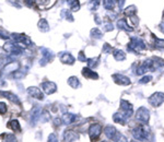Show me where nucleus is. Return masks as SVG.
I'll list each match as a JSON object with an SVG mask.
<instances>
[{
  "mask_svg": "<svg viewBox=\"0 0 164 142\" xmlns=\"http://www.w3.org/2000/svg\"><path fill=\"white\" fill-rule=\"evenodd\" d=\"M132 134L136 139H138L139 141L147 142L149 141L150 138H151V131L148 127H147L146 124L139 125L138 127H136L132 131Z\"/></svg>",
  "mask_w": 164,
  "mask_h": 142,
  "instance_id": "obj_1",
  "label": "nucleus"
},
{
  "mask_svg": "<svg viewBox=\"0 0 164 142\" xmlns=\"http://www.w3.org/2000/svg\"><path fill=\"white\" fill-rule=\"evenodd\" d=\"M115 1L118 2V6L120 7V8H123V6H124V3H125V0H115Z\"/></svg>",
  "mask_w": 164,
  "mask_h": 142,
  "instance_id": "obj_45",
  "label": "nucleus"
},
{
  "mask_svg": "<svg viewBox=\"0 0 164 142\" xmlns=\"http://www.w3.org/2000/svg\"><path fill=\"white\" fill-rule=\"evenodd\" d=\"M27 93L30 94L31 96L37 98V100H43V98H44V95H43L42 91L38 88H36V86H31V88H29L27 89Z\"/></svg>",
  "mask_w": 164,
  "mask_h": 142,
  "instance_id": "obj_11",
  "label": "nucleus"
},
{
  "mask_svg": "<svg viewBox=\"0 0 164 142\" xmlns=\"http://www.w3.org/2000/svg\"><path fill=\"white\" fill-rule=\"evenodd\" d=\"M48 142H58L57 136L55 133H50L48 137Z\"/></svg>",
  "mask_w": 164,
  "mask_h": 142,
  "instance_id": "obj_37",
  "label": "nucleus"
},
{
  "mask_svg": "<svg viewBox=\"0 0 164 142\" xmlns=\"http://www.w3.org/2000/svg\"><path fill=\"white\" fill-rule=\"evenodd\" d=\"M61 119H62V122H64V124L70 125L77 120V116L73 115V114H65Z\"/></svg>",
  "mask_w": 164,
  "mask_h": 142,
  "instance_id": "obj_19",
  "label": "nucleus"
},
{
  "mask_svg": "<svg viewBox=\"0 0 164 142\" xmlns=\"http://www.w3.org/2000/svg\"><path fill=\"white\" fill-rule=\"evenodd\" d=\"M69 3V8L71 11H78L80 9V2L79 0H67Z\"/></svg>",
  "mask_w": 164,
  "mask_h": 142,
  "instance_id": "obj_25",
  "label": "nucleus"
},
{
  "mask_svg": "<svg viewBox=\"0 0 164 142\" xmlns=\"http://www.w3.org/2000/svg\"><path fill=\"white\" fill-rule=\"evenodd\" d=\"M79 60H81V61H85L87 59H85V57H84V55H83V53H80L79 54Z\"/></svg>",
  "mask_w": 164,
  "mask_h": 142,
  "instance_id": "obj_44",
  "label": "nucleus"
},
{
  "mask_svg": "<svg viewBox=\"0 0 164 142\" xmlns=\"http://www.w3.org/2000/svg\"><path fill=\"white\" fill-rule=\"evenodd\" d=\"M91 35L92 37H94V38H101L102 37V32H101L99 29H93L91 31Z\"/></svg>",
  "mask_w": 164,
  "mask_h": 142,
  "instance_id": "obj_30",
  "label": "nucleus"
},
{
  "mask_svg": "<svg viewBox=\"0 0 164 142\" xmlns=\"http://www.w3.org/2000/svg\"><path fill=\"white\" fill-rule=\"evenodd\" d=\"M60 60L61 62H64V64L72 65L76 59H74V57H73L71 54H69V53H60Z\"/></svg>",
  "mask_w": 164,
  "mask_h": 142,
  "instance_id": "obj_15",
  "label": "nucleus"
},
{
  "mask_svg": "<svg viewBox=\"0 0 164 142\" xmlns=\"http://www.w3.org/2000/svg\"><path fill=\"white\" fill-rule=\"evenodd\" d=\"M100 0H92L91 1V9L92 10H96L100 6Z\"/></svg>",
  "mask_w": 164,
  "mask_h": 142,
  "instance_id": "obj_35",
  "label": "nucleus"
},
{
  "mask_svg": "<svg viewBox=\"0 0 164 142\" xmlns=\"http://www.w3.org/2000/svg\"><path fill=\"white\" fill-rule=\"evenodd\" d=\"M160 27H161V31L164 33V23H161V25H160Z\"/></svg>",
  "mask_w": 164,
  "mask_h": 142,
  "instance_id": "obj_46",
  "label": "nucleus"
},
{
  "mask_svg": "<svg viewBox=\"0 0 164 142\" xmlns=\"http://www.w3.org/2000/svg\"><path fill=\"white\" fill-rule=\"evenodd\" d=\"M154 44L156 47H159V48H164V39L154 38Z\"/></svg>",
  "mask_w": 164,
  "mask_h": 142,
  "instance_id": "obj_33",
  "label": "nucleus"
},
{
  "mask_svg": "<svg viewBox=\"0 0 164 142\" xmlns=\"http://www.w3.org/2000/svg\"><path fill=\"white\" fill-rule=\"evenodd\" d=\"M152 80V77L151 76H146V77H143L141 80H140V83H148V82H150Z\"/></svg>",
  "mask_w": 164,
  "mask_h": 142,
  "instance_id": "obj_39",
  "label": "nucleus"
},
{
  "mask_svg": "<svg viewBox=\"0 0 164 142\" xmlns=\"http://www.w3.org/2000/svg\"><path fill=\"white\" fill-rule=\"evenodd\" d=\"M2 142H18V141H17V138L13 134H7Z\"/></svg>",
  "mask_w": 164,
  "mask_h": 142,
  "instance_id": "obj_32",
  "label": "nucleus"
},
{
  "mask_svg": "<svg viewBox=\"0 0 164 142\" xmlns=\"http://www.w3.org/2000/svg\"><path fill=\"white\" fill-rule=\"evenodd\" d=\"M120 108H122V110L128 117H130L131 114H132V105L129 102H127V101L125 100L120 101Z\"/></svg>",
  "mask_w": 164,
  "mask_h": 142,
  "instance_id": "obj_12",
  "label": "nucleus"
},
{
  "mask_svg": "<svg viewBox=\"0 0 164 142\" xmlns=\"http://www.w3.org/2000/svg\"><path fill=\"white\" fill-rule=\"evenodd\" d=\"M127 118L128 117L125 113H116L115 115L113 116V119H114V121L115 122H117V124H120V125H125L126 124V121H127Z\"/></svg>",
  "mask_w": 164,
  "mask_h": 142,
  "instance_id": "obj_14",
  "label": "nucleus"
},
{
  "mask_svg": "<svg viewBox=\"0 0 164 142\" xmlns=\"http://www.w3.org/2000/svg\"><path fill=\"white\" fill-rule=\"evenodd\" d=\"M148 101H149V103L151 104L153 107H159V106L162 105L164 102V93H162V92H156V93L152 94Z\"/></svg>",
  "mask_w": 164,
  "mask_h": 142,
  "instance_id": "obj_5",
  "label": "nucleus"
},
{
  "mask_svg": "<svg viewBox=\"0 0 164 142\" xmlns=\"http://www.w3.org/2000/svg\"><path fill=\"white\" fill-rule=\"evenodd\" d=\"M114 1H115V0H103L104 8L107 10H113L114 9V7H115Z\"/></svg>",
  "mask_w": 164,
  "mask_h": 142,
  "instance_id": "obj_28",
  "label": "nucleus"
},
{
  "mask_svg": "<svg viewBox=\"0 0 164 142\" xmlns=\"http://www.w3.org/2000/svg\"><path fill=\"white\" fill-rule=\"evenodd\" d=\"M101 132H102V126L100 124H93L89 129V136H90V139L92 141L96 140L99 137H100Z\"/></svg>",
  "mask_w": 164,
  "mask_h": 142,
  "instance_id": "obj_8",
  "label": "nucleus"
},
{
  "mask_svg": "<svg viewBox=\"0 0 164 142\" xmlns=\"http://www.w3.org/2000/svg\"><path fill=\"white\" fill-rule=\"evenodd\" d=\"M113 56H114V58H115L116 60L118 61L125 60V58H126V54L123 50H119V49H115L114 53H113Z\"/></svg>",
  "mask_w": 164,
  "mask_h": 142,
  "instance_id": "obj_23",
  "label": "nucleus"
},
{
  "mask_svg": "<svg viewBox=\"0 0 164 142\" xmlns=\"http://www.w3.org/2000/svg\"><path fill=\"white\" fill-rule=\"evenodd\" d=\"M61 15H62V17L65 15V17H66V19H67V20H69V21H73L72 15H71V13H70L68 10H64V11L61 12Z\"/></svg>",
  "mask_w": 164,
  "mask_h": 142,
  "instance_id": "obj_34",
  "label": "nucleus"
},
{
  "mask_svg": "<svg viewBox=\"0 0 164 142\" xmlns=\"http://www.w3.org/2000/svg\"><path fill=\"white\" fill-rule=\"evenodd\" d=\"M68 84H69L71 88L77 89L80 85L79 79L77 78V77H70V78L68 79Z\"/></svg>",
  "mask_w": 164,
  "mask_h": 142,
  "instance_id": "obj_27",
  "label": "nucleus"
},
{
  "mask_svg": "<svg viewBox=\"0 0 164 142\" xmlns=\"http://www.w3.org/2000/svg\"><path fill=\"white\" fill-rule=\"evenodd\" d=\"M64 139L65 141H72V140H76L78 139V134L73 131H65L64 133Z\"/></svg>",
  "mask_w": 164,
  "mask_h": 142,
  "instance_id": "obj_22",
  "label": "nucleus"
},
{
  "mask_svg": "<svg viewBox=\"0 0 164 142\" xmlns=\"http://www.w3.org/2000/svg\"><path fill=\"white\" fill-rule=\"evenodd\" d=\"M8 128H10L11 130L15 131V132H20V131H21V127H20V124H19V121L15 120V119H13V120H10L9 121V124H8Z\"/></svg>",
  "mask_w": 164,
  "mask_h": 142,
  "instance_id": "obj_21",
  "label": "nucleus"
},
{
  "mask_svg": "<svg viewBox=\"0 0 164 142\" xmlns=\"http://www.w3.org/2000/svg\"><path fill=\"white\" fill-rule=\"evenodd\" d=\"M146 49V44L142 42V39L138 38V37H132L128 45V50L130 52H141Z\"/></svg>",
  "mask_w": 164,
  "mask_h": 142,
  "instance_id": "obj_2",
  "label": "nucleus"
},
{
  "mask_svg": "<svg viewBox=\"0 0 164 142\" xmlns=\"http://www.w3.org/2000/svg\"><path fill=\"white\" fill-rule=\"evenodd\" d=\"M0 38L8 39V38H9V36H8V34H6L5 32H1V31H0Z\"/></svg>",
  "mask_w": 164,
  "mask_h": 142,
  "instance_id": "obj_42",
  "label": "nucleus"
},
{
  "mask_svg": "<svg viewBox=\"0 0 164 142\" xmlns=\"http://www.w3.org/2000/svg\"><path fill=\"white\" fill-rule=\"evenodd\" d=\"M103 52H104V53H109V52H112V48L109 47L108 44H105V45H104Z\"/></svg>",
  "mask_w": 164,
  "mask_h": 142,
  "instance_id": "obj_40",
  "label": "nucleus"
},
{
  "mask_svg": "<svg viewBox=\"0 0 164 142\" xmlns=\"http://www.w3.org/2000/svg\"><path fill=\"white\" fill-rule=\"evenodd\" d=\"M88 65L90 68H93V67H96L97 66V61H99V58H91V59H88Z\"/></svg>",
  "mask_w": 164,
  "mask_h": 142,
  "instance_id": "obj_31",
  "label": "nucleus"
},
{
  "mask_svg": "<svg viewBox=\"0 0 164 142\" xmlns=\"http://www.w3.org/2000/svg\"><path fill=\"white\" fill-rule=\"evenodd\" d=\"M131 142H138V141H131Z\"/></svg>",
  "mask_w": 164,
  "mask_h": 142,
  "instance_id": "obj_48",
  "label": "nucleus"
},
{
  "mask_svg": "<svg viewBox=\"0 0 164 142\" xmlns=\"http://www.w3.org/2000/svg\"><path fill=\"white\" fill-rule=\"evenodd\" d=\"M114 27H113V24L112 23H107L105 24V31H112Z\"/></svg>",
  "mask_w": 164,
  "mask_h": 142,
  "instance_id": "obj_43",
  "label": "nucleus"
},
{
  "mask_svg": "<svg viewBox=\"0 0 164 142\" xmlns=\"http://www.w3.org/2000/svg\"><path fill=\"white\" fill-rule=\"evenodd\" d=\"M42 89L46 94H48L49 95V94H53L56 92V90H57V85L55 84L54 82L46 81V82H43L42 83Z\"/></svg>",
  "mask_w": 164,
  "mask_h": 142,
  "instance_id": "obj_9",
  "label": "nucleus"
},
{
  "mask_svg": "<svg viewBox=\"0 0 164 142\" xmlns=\"http://www.w3.org/2000/svg\"><path fill=\"white\" fill-rule=\"evenodd\" d=\"M37 2H45V1H47V0H36Z\"/></svg>",
  "mask_w": 164,
  "mask_h": 142,
  "instance_id": "obj_47",
  "label": "nucleus"
},
{
  "mask_svg": "<svg viewBox=\"0 0 164 142\" xmlns=\"http://www.w3.org/2000/svg\"><path fill=\"white\" fill-rule=\"evenodd\" d=\"M38 29H40V31H42V32H47V31H49L48 22L46 21L45 19H41L40 22H38Z\"/></svg>",
  "mask_w": 164,
  "mask_h": 142,
  "instance_id": "obj_26",
  "label": "nucleus"
},
{
  "mask_svg": "<svg viewBox=\"0 0 164 142\" xmlns=\"http://www.w3.org/2000/svg\"><path fill=\"white\" fill-rule=\"evenodd\" d=\"M117 26H118L119 29H122V30L127 31V32H131V31H132V29H131V27L127 24L126 20H124V19L119 20V21H117Z\"/></svg>",
  "mask_w": 164,
  "mask_h": 142,
  "instance_id": "obj_24",
  "label": "nucleus"
},
{
  "mask_svg": "<svg viewBox=\"0 0 164 142\" xmlns=\"http://www.w3.org/2000/svg\"><path fill=\"white\" fill-rule=\"evenodd\" d=\"M19 68H20V64H19V62H17V61L9 62V64H7V66L3 68L1 74H6V73H10V72H14V71H18Z\"/></svg>",
  "mask_w": 164,
  "mask_h": 142,
  "instance_id": "obj_10",
  "label": "nucleus"
},
{
  "mask_svg": "<svg viewBox=\"0 0 164 142\" xmlns=\"http://www.w3.org/2000/svg\"><path fill=\"white\" fill-rule=\"evenodd\" d=\"M113 79H114V81H115L117 84H120V85L130 84V80H129V78L123 76V74H114V76H113Z\"/></svg>",
  "mask_w": 164,
  "mask_h": 142,
  "instance_id": "obj_13",
  "label": "nucleus"
},
{
  "mask_svg": "<svg viewBox=\"0 0 164 142\" xmlns=\"http://www.w3.org/2000/svg\"><path fill=\"white\" fill-rule=\"evenodd\" d=\"M41 115H42V110H41L40 107H35V108L32 110V114H31V124L35 125L36 121L41 118Z\"/></svg>",
  "mask_w": 164,
  "mask_h": 142,
  "instance_id": "obj_16",
  "label": "nucleus"
},
{
  "mask_svg": "<svg viewBox=\"0 0 164 142\" xmlns=\"http://www.w3.org/2000/svg\"><path fill=\"white\" fill-rule=\"evenodd\" d=\"M82 76L87 79H97L99 78L97 73L94 72V71H92V70H90L89 68H84V69L82 70Z\"/></svg>",
  "mask_w": 164,
  "mask_h": 142,
  "instance_id": "obj_18",
  "label": "nucleus"
},
{
  "mask_svg": "<svg viewBox=\"0 0 164 142\" xmlns=\"http://www.w3.org/2000/svg\"><path fill=\"white\" fill-rule=\"evenodd\" d=\"M102 142H106V141H102Z\"/></svg>",
  "mask_w": 164,
  "mask_h": 142,
  "instance_id": "obj_49",
  "label": "nucleus"
},
{
  "mask_svg": "<svg viewBox=\"0 0 164 142\" xmlns=\"http://www.w3.org/2000/svg\"><path fill=\"white\" fill-rule=\"evenodd\" d=\"M11 38L15 42V44H21L20 46H31L32 43H31L30 38L27 36H25L24 34H11Z\"/></svg>",
  "mask_w": 164,
  "mask_h": 142,
  "instance_id": "obj_4",
  "label": "nucleus"
},
{
  "mask_svg": "<svg viewBox=\"0 0 164 142\" xmlns=\"http://www.w3.org/2000/svg\"><path fill=\"white\" fill-rule=\"evenodd\" d=\"M136 7L135 6H131V7H128L127 9L125 10V13H126V15H129V17H132V15L136 13Z\"/></svg>",
  "mask_w": 164,
  "mask_h": 142,
  "instance_id": "obj_29",
  "label": "nucleus"
},
{
  "mask_svg": "<svg viewBox=\"0 0 164 142\" xmlns=\"http://www.w3.org/2000/svg\"><path fill=\"white\" fill-rule=\"evenodd\" d=\"M61 122H62V119H60V118H55L54 119V124L56 126H60Z\"/></svg>",
  "mask_w": 164,
  "mask_h": 142,
  "instance_id": "obj_41",
  "label": "nucleus"
},
{
  "mask_svg": "<svg viewBox=\"0 0 164 142\" xmlns=\"http://www.w3.org/2000/svg\"><path fill=\"white\" fill-rule=\"evenodd\" d=\"M136 118L137 120L141 121V122H144L147 124L148 121H149V118H150V112L146 107H140L136 113Z\"/></svg>",
  "mask_w": 164,
  "mask_h": 142,
  "instance_id": "obj_6",
  "label": "nucleus"
},
{
  "mask_svg": "<svg viewBox=\"0 0 164 142\" xmlns=\"http://www.w3.org/2000/svg\"><path fill=\"white\" fill-rule=\"evenodd\" d=\"M42 54L43 57H44V60H43V65L46 64V61H49L53 59V53L47 48H43L42 49Z\"/></svg>",
  "mask_w": 164,
  "mask_h": 142,
  "instance_id": "obj_20",
  "label": "nucleus"
},
{
  "mask_svg": "<svg viewBox=\"0 0 164 142\" xmlns=\"http://www.w3.org/2000/svg\"><path fill=\"white\" fill-rule=\"evenodd\" d=\"M24 76H25V72H21V71H15L14 74H13V77H14L15 79H21Z\"/></svg>",
  "mask_w": 164,
  "mask_h": 142,
  "instance_id": "obj_38",
  "label": "nucleus"
},
{
  "mask_svg": "<svg viewBox=\"0 0 164 142\" xmlns=\"http://www.w3.org/2000/svg\"><path fill=\"white\" fill-rule=\"evenodd\" d=\"M0 94L2 95V96H5L6 98H8L9 101H11L12 103L14 104H18V105H20V100H19V97L17 96V95H14V94L10 93V92H0Z\"/></svg>",
  "mask_w": 164,
  "mask_h": 142,
  "instance_id": "obj_17",
  "label": "nucleus"
},
{
  "mask_svg": "<svg viewBox=\"0 0 164 142\" xmlns=\"http://www.w3.org/2000/svg\"><path fill=\"white\" fill-rule=\"evenodd\" d=\"M104 133H105V136H106L108 139L113 140L114 142L119 141V140L123 138L122 134L115 129V127H113V126H107V127L104 129Z\"/></svg>",
  "mask_w": 164,
  "mask_h": 142,
  "instance_id": "obj_3",
  "label": "nucleus"
},
{
  "mask_svg": "<svg viewBox=\"0 0 164 142\" xmlns=\"http://www.w3.org/2000/svg\"><path fill=\"white\" fill-rule=\"evenodd\" d=\"M7 112V105L2 102H0V115H3L6 114Z\"/></svg>",
  "mask_w": 164,
  "mask_h": 142,
  "instance_id": "obj_36",
  "label": "nucleus"
},
{
  "mask_svg": "<svg viewBox=\"0 0 164 142\" xmlns=\"http://www.w3.org/2000/svg\"><path fill=\"white\" fill-rule=\"evenodd\" d=\"M5 49L7 50V53L12 55H21L23 53V48L22 46L18 45V44H13V43H6L5 44Z\"/></svg>",
  "mask_w": 164,
  "mask_h": 142,
  "instance_id": "obj_7",
  "label": "nucleus"
}]
</instances>
